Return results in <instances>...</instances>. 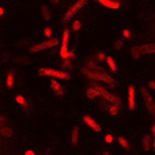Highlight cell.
I'll return each mask as SVG.
<instances>
[{
  "label": "cell",
  "instance_id": "obj_1",
  "mask_svg": "<svg viewBox=\"0 0 155 155\" xmlns=\"http://www.w3.org/2000/svg\"><path fill=\"white\" fill-rule=\"evenodd\" d=\"M81 74H83L84 77H87L90 81H97V83L106 84V85L110 87V88H115V87L117 85L116 80L113 78L106 70H105V71H95V70H91L85 66V67L81 69Z\"/></svg>",
  "mask_w": 155,
  "mask_h": 155
},
{
  "label": "cell",
  "instance_id": "obj_2",
  "mask_svg": "<svg viewBox=\"0 0 155 155\" xmlns=\"http://www.w3.org/2000/svg\"><path fill=\"white\" fill-rule=\"evenodd\" d=\"M38 74L42 77H52V78L63 80V81H70L71 80V74L66 70H58V69H51V67H41L38 70Z\"/></svg>",
  "mask_w": 155,
  "mask_h": 155
},
{
  "label": "cell",
  "instance_id": "obj_3",
  "mask_svg": "<svg viewBox=\"0 0 155 155\" xmlns=\"http://www.w3.org/2000/svg\"><path fill=\"white\" fill-rule=\"evenodd\" d=\"M140 94L143 97V101H144V105H145V108H147V112L150 113V116H151L152 119H155V98L151 95L150 88L148 87H141Z\"/></svg>",
  "mask_w": 155,
  "mask_h": 155
},
{
  "label": "cell",
  "instance_id": "obj_4",
  "mask_svg": "<svg viewBox=\"0 0 155 155\" xmlns=\"http://www.w3.org/2000/svg\"><path fill=\"white\" fill-rule=\"evenodd\" d=\"M87 3H88V0H77V2H74V3L70 6L69 8H67V11H66L64 14H63V17H61V21L64 22H69L73 20V17L78 13L81 8L84 7V6H87Z\"/></svg>",
  "mask_w": 155,
  "mask_h": 155
},
{
  "label": "cell",
  "instance_id": "obj_5",
  "mask_svg": "<svg viewBox=\"0 0 155 155\" xmlns=\"http://www.w3.org/2000/svg\"><path fill=\"white\" fill-rule=\"evenodd\" d=\"M95 85H97L98 92H99V98H102L104 101L109 102V104H115V105H119V106H122V99H120V97H117V95H115L113 92L108 91L106 88H105V87L99 85L97 81H95Z\"/></svg>",
  "mask_w": 155,
  "mask_h": 155
},
{
  "label": "cell",
  "instance_id": "obj_6",
  "mask_svg": "<svg viewBox=\"0 0 155 155\" xmlns=\"http://www.w3.org/2000/svg\"><path fill=\"white\" fill-rule=\"evenodd\" d=\"M59 45V39L58 38H46V41H43L41 43H36V45H32L29 46V52L31 53H38V52L46 51V49H52V48L58 46Z\"/></svg>",
  "mask_w": 155,
  "mask_h": 155
},
{
  "label": "cell",
  "instance_id": "obj_7",
  "mask_svg": "<svg viewBox=\"0 0 155 155\" xmlns=\"http://www.w3.org/2000/svg\"><path fill=\"white\" fill-rule=\"evenodd\" d=\"M69 39H70V29L64 28L63 35H61V46H60V58L61 59H69Z\"/></svg>",
  "mask_w": 155,
  "mask_h": 155
},
{
  "label": "cell",
  "instance_id": "obj_8",
  "mask_svg": "<svg viewBox=\"0 0 155 155\" xmlns=\"http://www.w3.org/2000/svg\"><path fill=\"white\" fill-rule=\"evenodd\" d=\"M127 106L131 112L136 110V87L133 84L127 87Z\"/></svg>",
  "mask_w": 155,
  "mask_h": 155
},
{
  "label": "cell",
  "instance_id": "obj_9",
  "mask_svg": "<svg viewBox=\"0 0 155 155\" xmlns=\"http://www.w3.org/2000/svg\"><path fill=\"white\" fill-rule=\"evenodd\" d=\"M83 122H84V124H87V126L90 127L91 130H94L95 133H101V130H102L101 124H99V123H98L95 119H92L91 116L84 115L83 116Z\"/></svg>",
  "mask_w": 155,
  "mask_h": 155
},
{
  "label": "cell",
  "instance_id": "obj_10",
  "mask_svg": "<svg viewBox=\"0 0 155 155\" xmlns=\"http://www.w3.org/2000/svg\"><path fill=\"white\" fill-rule=\"evenodd\" d=\"M51 90L53 91L58 97H63V95L66 94L64 88H63V85H61V84L58 81V78H52L51 80Z\"/></svg>",
  "mask_w": 155,
  "mask_h": 155
},
{
  "label": "cell",
  "instance_id": "obj_11",
  "mask_svg": "<svg viewBox=\"0 0 155 155\" xmlns=\"http://www.w3.org/2000/svg\"><path fill=\"white\" fill-rule=\"evenodd\" d=\"M85 97L88 98V99H95V98H99V92H98V88H97V85H95V81H92V84L87 88Z\"/></svg>",
  "mask_w": 155,
  "mask_h": 155
},
{
  "label": "cell",
  "instance_id": "obj_12",
  "mask_svg": "<svg viewBox=\"0 0 155 155\" xmlns=\"http://www.w3.org/2000/svg\"><path fill=\"white\" fill-rule=\"evenodd\" d=\"M80 143V129L78 126H74L71 130V136H70V144H71V147H77Z\"/></svg>",
  "mask_w": 155,
  "mask_h": 155
},
{
  "label": "cell",
  "instance_id": "obj_13",
  "mask_svg": "<svg viewBox=\"0 0 155 155\" xmlns=\"http://www.w3.org/2000/svg\"><path fill=\"white\" fill-rule=\"evenodd\" d=\"M99 4H102L104 7L110 8V10H119L120 8V3L116 0H98Z\"/></svg>",
  "mask_w": 155,
  "mask_h": 155
},
{
  "label": "cell",
  "instance_id": "obj_14",
  "mask_svg": "<svg viewBox=\"0 0 155 155\" xmlns=\"http://www.w3.org/2000/svg\"><path fill=\"white\" fill-rule=\"evenodd\" d=\"M140 52L143 54H155V43H144V45H140Z\"/></svg>",
  "mask_w": 155,
  "mask_h": 155
},
{
  "label": "cell",
  "instance_id": "obj_15",
  "mask_svg": "<svg viewBox=\"0 0 155 155\" xmlns=\"http://www.w3.org/2000/svg\"><path fill=\"white\" fill-rule=\"evenodd\" d=\"M104 109L108 110V113L110 116H117L120 113V106L119 105H115V104H108L106 106H102Z\"/></svg>",
  "mask_w": 155,
  "mask_h": 155
},
{
  "label": "cell",
  "instance_id": "obj_16",
  "mask_svg": "<svg viewBox=\"0 0 155 155\" xmlns=\"http://www.w3.org/2000/svg\"><path fill=\"white\" fill-rule=\"evenodd\" d=\"M39 11H41V17H42L45 21H49V20L52 18L51 8L48 7L46 4H42V6H41V8H39Z\"/></svg>",
  "mask_w": 155,
  "mask_h": 155
},
{
  "label": "cell",
  "instance_id": "obj_17",
  "mask_svg": "<svg viewBox=\"0 0 155 155\" xmlns=\"http://www.w3.org/2000/svg\"><path fill=\"white\" fill-rule=\"evenodd\" d=\"M14 83H15L14 71H13V70H8L7 76H6V87H7L8 90H11V88L14 87Z\"/></svg>",
  "mask_w": 155,
  "mask_h": 155
},
{
  "label": "cell",
  "instance_id": "obj_18",
  "mask_svg": "<svg viewBox=\"0 0 155 155\" xmlns=\"http://www.w3.org/2000/svg\"><path fill=\"white\" fill-rule=\"evenodd\" d=\"M141 145H143V150H144V151H150V150H151V136H148V134L143 136V138H141Z\"/></svg>",
  "mask_w": 155,
  "mask_h": 155
},
{
  "label": "cell",
  "instance_id": "obj_19",
  "mask_svg": "<svg viewBox=\"0 0 155 155\" xmlns=\"http://www.w3.org/2000/svg\"><path fill=\"white\" fill-rule=\"evenodd\" d=\"M0 133H2V136L3 137H6V138H10V137H13L14 136V131H13V129H11L10 126H2L0 127Z\"/></svg>",
  "mask_w": 155,
  "mask_h": 155
},
{
  "label": "cell",
  "instance_id": "obj_20",
  "mask_svg": "<svg viewBox=\"0 0 155 155\" xmlns=\"http://www.w3.org/2000/svg\"><path fill=\"white\" fill-rule=\"evenodd\" d=\"M130 54L133 56L134 60H138L143 56V53L140 52V45H134V46L130 48Z\"/></svg>",
  "mask_w": 155,
  "mask_h": 155
},
{
  "label": "cell",
  "instance_id": "obj_21",
  "mask_svg": "<svg viewBox=\"0 0 155 155\" xmlns=\"http://www.w3.org/2000/svg\"><path fill=\"white\" fill-rule=\"evenodd\" d=\"M14 101L17 102L20 106H22V108L27 110V113H28V101H27V99L22 97V95H15V97H14Z\"/></svg>",
  "mask_w": 155,
  "mask_h": 155
},
{
  "label": "cell",
  "instance_id": "obj_22",
  "mask_svg": "<svg viewBox=\"0 0 155 155\" xmlns=\"http://www.w3.org/2000/svg\"><path fill=\"white\" fill-rule=\"evenodd\" d=\"M106 66H108V69L110 70L112 73L117 71V64H116L115 59H113L112 56H108V58H106Z\"/></svg>",
  "mask_w": 155,
  "mask_h": 155
},
{
  "label": "cell",
  "instance_id": "obj_23",
  "mask_svg": "<svg viewBox=\"0 0 155 155\" xmlns=\"http://www.w3.org/2000/svg\"><path fill=\"white\" fill-rule=\"evenodd\" d=\"M117 143H119V145L123 148V150H126V151H129L130 148H131V144L129 143V140L124 137H122V136H119L117 137Z\"/></svg>",
  "mask_w": 155,
  "mask_h": 155
},
{
  "label": "cell",
  "instance_id": "obj_24",
  "mask_svg": "<svg viewBox=\"0 0 155 155\" xmlns=\"http://www.w3.org/2000/svg\"><path fill=\"white\" fill-rule=\"evenodd\" d=\"M60 67H61V69H64V70H71L73 69V61H71V59H61Z\"/></svg>",
  "mask_w": 155,
  "mask_h": 155
},
{
  "label": "cell",
  "instance_id": "obj_25",
  "mask_svg": "<svg viewBox=\"0 0 155 155\" xmlns=\"http://www.w3.org/2000/svg\"><path fill=\"white\" fill-rule=\"evenodd\" d=\"M13 60L15 61V63H18V64H28L29 61V58H27V56H17V58H14Z\"/></svg>",
  "mask_w": 155,
  "mask_h": 155
},
{
  "label": "cell",
  "instance_id": "obj_26",
  "mask_svg": "<svg viewBox=\"0 0 155 155\" xmlns=\"http://www.w3.org/2000/svg\"><path fill=\"white\" fill-rule=\"evenodd\" d=\"M71 29L74 31V32H78L80 29H81V21H80V20H73Z\"/></svg>",
  "mask_w": 155,
  "mask_h": 155
},
{
  "label": "cell",
  "instance_id": "obj_27",
  "mask_svg": "<svg viewBox=\"0 0 155 155\" xmlns=\"http://www.w3.org/2000/svg\"><path fill=\"white\" fill-rule=\"evenodd\" d=\"M106 58H108V56H106L104 52H97L95 56H94V59L97 61H106Z\"/></svg>",
  "mask_w": 155,
  "mask_h": 155
},
{
  "label": "cell",
  "instance_id": "obj_28",
  "mask_svg": "<svg viewBox=\"0 0 155 155\" xmlns=\"http://www.w3.org/2000/svg\"><path fill=\"white\" fill-rule=\"evenodd\" d=\"M43 35L46 36V38H53V29L51 27H45L43 29Z\"/></svg>",
  "mask_w": 155,
  "mask_h": 155
},
{
  "label": "cell",
  "instance_id": "obj_29",
  "mask_svg": "<svg viewBox=\"0 0 155 155\" xmlns=\"http://www.w3.org/2000/svg\"><path fill=\"white\" fill-rule=\"evenodd\" d=\"M123 46H124V43H123V39H117L115 42V45H113V48H115L116 51H120V49H123Z\"/></svg>",
  "mask_w": 155,
  "mask_h": 155
},
{
  "label": "cell",
  "instance_id": "obj_30",
  "mask_svg": "<svg viewBox=\"0 0 155 155\" xmlns=\"http://www.w3.org/2000/svg\"><path fill=\"white\" fill-rule=\"evenodd\" d=\"M122 35H123V38H124V39H131V31H130V29H123L122 31Z\"/></svg>",
  "mask_w": 155,
  "mask_h": 155
},
{
  "label": "cell",
  "instance_id": "obj_31",
  "mask_svg": "<svg viewBox=\"0 0 155 155\" xmlns=\"http://www.w3.org/2000/svg\"><path fill=\"white\" fill-rule=\"evenodd\" d=\"M105 143H108V144H112L113 141H115V137H113V134H106L104 137Z\"/></svg>",
  "mask_w": 155,
  "mask_h": 155
},
{
  "label": "cell",
  "instance_id": "obj_32",
  "mask_svg": "<svg viewBox=\"0 0 155 155\" xmlns=\"http://www.w3.org/2000/svg\"><path fill=\"white\" fill-rule=\"evenodd\" d=\"M0 120H2V126H7V117L4 115L0 116Z\"/></svg>",
  "mask_w": 155,
  "mask_h": 155
},
{
  "label": "cell",
  "instance_id": "obj_33",
  "mask_svg": "<svg viewBox=\"0 0 155 155\" xmlns=\"http://www.w3.org/2000/svg\"><path fill=\"white\" fill-rule=\"evenodd\" d=\"M147 87H148V88H150L151 91H155V81H150Z\"/></svg>",
  "mask_w": 155,
  "mask_h": 155
},
{
  "label": "cell",
  "instance_id": "obj_34",
  "mask_svg": "<svg viewBox=\"0 0 155 155\" xmlns=\"http://www.w3.org/2000/svg\"><path fill=\"white\" fill-rule=\"evenodd\" d=\"M51 154H52L51 148H46V150H45V152H43V155H51Z\"/></svg>",
  "mask_w": 155,
  "mask_h": 155
},
{
  "label": "cell",
  "instance_id": "obj_35",
  "mask_svg": "<svg viewBox=\"0 0 155 155\" xmlns=\"http://www.w3.org/2000/svg\"><path fill=\"white\" fill-rule=\"evenodd\" d=\"M10 60V54H3V61H8Z\"/></svg>",
  "mask_w": 155,
  "mask_h": 155
},
{
  "label": "cell",
  "instance_id": "obj_36",
  "mask_svg": "<svg viewBox=\"0 0 155 155\" xmlns=\"http://www.w3.org/2000/svg\"><path fill=\"white\" fill-rule=\"evenodd\" d=\"M24 155H35V152H34L32 150H28V151H25V154Z\"/></svg>",
  "mask_w": 155,
  "mask_h": 155
},
{
  "label": "cell",
  "instance_id": "obj_37",
  "mask_svg": "<svg viewBox=\"0 0 155 155\" xmlns=\"http://www.w3.org/2000/svg\"><path fill=\"white\" fill-rule=\"evenodd\" d=\"M74 56H76V54H74V52H69V59H74Z\"/></svg>",
  "mask_w": 155,
  "mask_h": 155
},
{
  "label": "cell",
  "instance_id": "obj_38",
  "mask_svg": "<svg viewBox=\"0 0 155 155\" xmlns=\"http://www.w3.org/2000/svg\"><path fill=\"white\" fill-rule=\"evenodd\" d=\"M49 2H51V4H59V2H60V0H49Z\"/></svg>",
  "mask_w": 155,
  "mask_h": 155
},
{
  "label": "cell",
  "instance_id": "obj_39",
  "mask_svg": "<svg viewBox=\"0 0 155 155\" xmlns=\"http://www.w3.org/2000/svg\"><path fill=\"white\" fill-rule=\"evenodd\" d=\"M0 15H4V8L0 7Z\"/></svg>",
  "mask_w": 155,
  "mask_h": 155
},
{
  "label": "cell",
  "instance_id": "obj_40",
  "mask_svg": "<svg viewBox=\"0 0 155 155\" xmlns=\"http://www.w3.org/2000/svg\"><path fill=\"white\" fill-rule=\"evenodd\" d=\"M102 155H110V152H109V151H106V150H105V151L102 152Z\"/></svg>",
  "mask_w": 155,
  "mask_h": 155
},
{
  "label": "cell",
  "instance_id": "obj_41",
  "mask_svg": "<svg viewBox=\"0 0 155 155\" xmlns=\"http://www.w3.org/2000/svg\"><path fill=\"white\" fill-rule=\"evenodd\" d=\"M151 131H152V134H154V137H155V124L152 126V129H151Z\"/></svg>",
  "mask_w": 155,
  "mask_h": 155
},
{
  "label": "cell",
  "instance_id": "obj_42",
  "mask_svg": "<svg viewBox=\"0 0 155 155\" xmlns=\"http://www.w3.org/2000/svg\"><path fill=\"white\" fill-rule=\"evenodd\" d=\"M152 147H154V148H155V140H154V143H152Z\"/></svg>",
  "mask_w": 155,
  "mask_h": 155
},
{
  "label": "cell",
  "instance_id": "obj_43",
  "mask_svg": "<svg viewBox=\"0 0 155 155\" xmlns=\"http://www.w3.org/2000/svg\"><path fill=\"white\" fill-rule=\"evenodd\" d=\"M116 2H119V3H120V2H123V0H116Z\"/></svg>",
  "mask_w": 155,
  "mask_h": 155
},
{
  "label": "cell",
  "instance_id": "obj_44",
  "mask_svg": "<svg viewBox=\"0 0 155 155\" xmlns=\"http://www.w3.org/2000/svg\"><path fill=\"white\" fill-rule=\"evenodd\" d=\"M134 155H137V154H134Z\"/></svg>",
  "mask_w": 155,
  "mask_h": 155
},
{
  "label": "cell",
  "instance_id": "obj_45",
  "mask_svg": "<svg viewBox=\"0 0 155 155\" xmlns=\"http://www.w3.org/2000/svg\"><path fill=\"white\" fill-rule=\"evenodd\" d=\"M154 150H155V148H154Z\"/></svg>",
  "mask_w": 155,
  "mask_h": 155
},
{
  "label": "cell",
  "instance_id": "obj_46",
  "mask_svg": "<svg viewBox=\"0 0 155 155\" xmlns=\"http://www.w3.org/2000/svg\"><path fill=\"white\" fill-rule=\"evenodd\" d=\"M97 2H98V0H97Z\"/></svg>",
  "mask_w": 155,
  "mask_h": 155
}]
</instances>
